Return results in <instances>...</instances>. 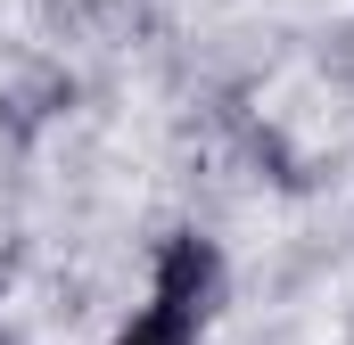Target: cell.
I'll list each match as a JSON object with an SVG mask.
<instances>
[{"instance_id": "6da1fadb", "label": "cell", "mask_w": 354, "mask_h": 345, "mask_svg": "<svg viewBox=\"0 0 354 345\" xmlns=\"http://www.w3.org/2000/svg\"><path fill=\"white\" fill-rule=\"evenodd\" d=\"M214 296H223V255L198 230H181V239H165V255H157L149 313L132 329H115V345H198V321L214 313Z\"/></svg>"}]
</instances>
